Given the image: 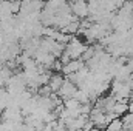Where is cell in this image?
<instances>
[{
    "instance_id": "obj_1",
    "label": "cell",
    "mask_w": 133,
    "mask_h": 131,
    "mask_svg": "<svg viewBox=\"0 0 133 131\" xmlns=\"http://www.w3.org/2000/svg\"><path fill=\"white\" fill-rule=\"evenodd\" d=\"M87 48L88 46L82 40H79L77 37H73L70 40V43L65 46V53L68 54V57L71 60H77V59H82V56H84V53H85Z\"/></svg>"
},
{
    "instance_id": "obj_2",
    "label": "cell",
    "mask_w": 133,
    "mask_h": 131,
    "mask_svg": "<svg viewBox=\"0 0 133 131\" xmlns=\"http://www.w3.org/2000/svg\"><path fill=\"white\" fill-rule=\"evenodd\" d=\"M70 8H71V12L79 19V20H85L90 17V11H88V3L85 2H71L70 3Z\"/></svg>"
},
{
    "instance_id": "obj_3",
    "label": "cell",
    "mask_w": 133,
    "mask_h": 131,
    "mask_svg": "<svg viewBox=\"0 0 133 131\" xmlns=\"http://www.w3.org/2000/svg\"><path fill=\"white\" fill-rule=\"evenodd\" d=\"M77 86L73 83V82H70L68 79L65 77V82H64V85H62V88H61V91L57 93V96L61 99H64V100H68V99H74V94L77 93Z\"/></svg>"
},
{
    "instance_id": "obj_4",
    "label": "cell",
    "mask_w": 133,
    "mask_h": 131,
    "mask_svg": "<svg viewBox=\"0 0 133 131\" xmlns=\"http://www.w3.org/2000/svg\"><path fill=\"white\" fill-rule=\"evenodd\" d=\"M84 66H85V62H84L82 59H77V60H70L66 65H64L62 74H65V77H68V76H71V74L79 72Z\"/></svg>"
},
{
    "instance_id": "obj_5",
    "label": "cell",
    "mask_w": 133,
    "mask_h": 131,
    "mask_svg": "<svg viewBox=\"0 0 133 131\" xmlns=\"http://www.w3.org/2000/svg\"><path fill=\"white\" fill-rule=\"evenodd\" d=\"M64 82H65V77H64L61 72H53V74H51V79H50L48 86L51 88V91H53L54 94H57V93L61 91V88H62Z\"/></svg>"
},
{
    "instance_id": "obj_6",
    "label": "cell",
    "mask_w": 133,
    "mask_h": 131,
    "mask_svg": "<svg viewBox=\"0 0 133 131\" xmlns=\"http://www.w3.org/2000/svg\"><path fill=\"white\" fill-rule=\"evenodd\" d=\"M12 69L11 68H8V66L5 65L2 69H0V88H3V86H6L8 85V82L12 79Z\"/></svg>"
},
{
    "instance_id": "obj_7",
    "label": "cell",
    "mask_w": 133,
    "mask_h": 131,
    "mask_svg": "<svg viewBox=\"0 0 133 131\" xmlns=\"http://www.w3.org/2000/svg\"><path fill=\"white\" fill-rule=\"evenodd\" d=\"M127 111H129V103L127 102H116V105L113 106V111L111 113L116 117H122V116L127 114Z\"/></svg>"
},
{
    "instance_id": "obj_8",
    "label": "cell",
    "mask_w": 133,
    "mask_h": 131,
    "mask_svg": "<svg viewBox=\"0 0 133 131\" xmlns=\"http://www.w3.org/2000/svg\"><path fill=\"white\" fill-rule=\"evenodd\" d=\"M121 120H122L124 131H133V114L132 113H127L125 116H122Z\"/></svg>"
},
{
    "instance_id": "obj_9",
    "label": "cell",
    "mask_w": 133,
    "mask_h": 131,
    "mask_svg": "<svg viewBox=\"0 0 133 131\" xmlns=\"http://www.w3.org/2000/svg\"><path fill=\"white\" fill-rule=\"evenodd\" d=\"M105 130H108V131H124V128H122V120H121V119L113 120L111 123H108V127H107Z\"/></svg>"
}]
</instances>
